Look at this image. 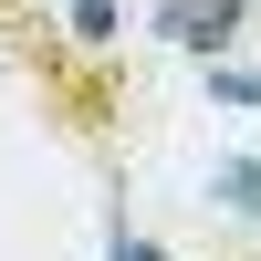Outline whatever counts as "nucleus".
Returning a JSON list of instances; mask_svg holds the SVG:
<instances>
[{"label":"nucleus","instance_id":"nucleus-1","mask_svg":"<svg viewBox=\"0 0 261 261\" xmlns=\"http://www.w3.org/2000/svg\"><path fill=\"white\" fill-rule=\"evenodd\" d=\"M157 32H167V42H188V53H220V42L241 32V0H167Z\"/></svg>","mask_w":261,"mask_h":261},{"label":"nucleus","instance_id":"nucleus-2","mask_svg":"<svg viewBox=\"0 0 261 261\" xmlns=\"http://www.w3.org/2000/svg\"><path fill=\"white\" fill-rule=\"evenodd\" d=\"M63 21H73V42H115V0H63Z\"/></svg>","mask_w":261,"mask_h":261},{"label":"nucleus","instance_id":"nucleus-3","mask_svg":"<svg viewBox=\"0 0 261 261\" xmlns=\"http://www.w3.org/2000/svg\"><path fill=\"white\" fill-rule=\"evenodd\" d=\"M220 199L241 209V220H261V157H241V167H230V178H220Z\"/></svg>","mask_w":261,"mask_h":261},{"label":"nucleus","instance_id":"nucleus-4","mask_svg":"<svg viewBox=\"0 0 261 261\" xmlns=\"http://www.w3.org/2000/svg\"><path fill=\"white\" fill-rule=\"evenodd\" d=\"M209 94H230V105H261V73H209Z\"/></svg>","mask_w":261,"mask_h":261},{"label":"nucleus","instance_id":"nucleus-5","mask_svg":"<svg viewBox=\"0 0 261 261\" xmlns=\"http://www.w3.org/2000/svg\"><path fill=\"white\" fill-rule=\"evenodd\" d=\"M115 261H167V251L157 241H115Z\"/></svg>","mask_w":261,"mask_h":261}]
</instances>
